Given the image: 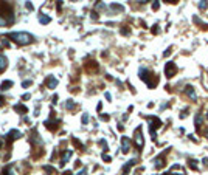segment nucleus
Returning <instances> with one entry per match:
<instances>
[{"mask_svg": "<svg viewBox=\"0 0 208 175\" xmlns=\"http://www.w3.org/2000/svg\"><path fill=\"white\" fill-rule=\"evenodd\" d=\"M138 75H140V79H141L149 88H154V87L158 84V76L155 75V73H152L151 70H148V68H140Z\"/></svg>", "mask_w": 208, "mask_h": 175, "instance_id": "f257e3e1", "label": "nucleus"}, {"mask_svg": "<svg viewBox=\"0 0 208 175\" xmlns=\"http://www.w3.org/2000/svg\"><path fill=\"white\" fill-rule=\"evenodd\" d=\"M8 39H11L17 45H26V43L33 42V36L28 33H10L8 34Z\"/></svg>", "mask_w": 208, "mask_h": 175, "instance_id": "f03ea898", "label": "nucleus"}, {"mask_svg": "<svg viewBox=\"0 0 208 175\" xmlns=\"http://www.w3.org/2000/svg\"><path fill=\"white\" fill-rule=\"evenodd\" d=\"M0 16L6 19L10 23L14 22V14H13V8L6 0H0Z\"/></svg>", "mask_w": 208, "mask_h": 175, "instance_id": "7ed1b4c3", "label": "nucleus"}, {"mask_svg": "<svg viewBox=\"0 0 208 175\" xmlns=\"http://www.w3.org/2000/svg\"><path fill=\"white\" fill-rule=\"evenodd\" d=\"M148 119H149V132H151V136H152V140L155 141V140H157V133H155V130L161 126V121H160L157 116H149Z\"/></svg>", "mask_w": 208, "mask_h": 175, "instance_id": "20e7f679", "label": "nucleus"}, {"mask_svg": "<svg viewBox=\"0 0 208 175\" xmlns=\"http://www.w3.org/2000/svg\"><path fill=\"white\" fill-rule=\"evenodd\" d=\"M134 141H135V147H137L138 150H141V149H143L144 141H143V135H141V129H140V127H138V129H135V133H134Z\"/></svg>", "mask_w": 208, "mask_h": 175, "instance_id": "39448f33", "label": "nucleus"}, {"mask_svg": "<svg viewBox=\"0 0 208 175\" xmlns=\"http://www.w3.org/2000/svg\"><path fill=\"white\" fill-rule=\"evenodd\" d=\"M176 73H177L176 64L174 62H168L166 65H165V75H166V78H174Z\"/></svg>", "mask_w": 208, "mask_h": 175, "instance_id": "423d86ee", "label": "nucleus"}, {"mask_svg": "<svg viewBox=\"0 0 208 175\" xmlns=\"http://www.w3.org/2000/svg\"><path fill=\"white\" fill-rule=\"evenodd\" d=\"M165 156H166V152H163L161 155H158L155 160H154V163H155V168L157 169H161V168H165V164H166V160H165Z\"/></svg>", "mask_w": 208, "mask_h": 175, "instance_id": "0eeeda50", "label": "nucleus"}, {"mask_svg": "<svg viewBox=\"0 0 208 175\" xmlns=\"http://www.w3.org/2000/svg\"><path fill=\"white\" fill-rule=\"evenodd\" d=\"M121 150H123V153H128L131 150V140L128 136L121 138Z\"/></svg>", "mask_w": 208, "mask_h": 175, "instance_id": "6e6552de", "label": "nucleus"}, {"mask_svg": "<svg viewBox=\"0 0 208 175\" xmlns=\"http://www.w3.org/2000/svg\"><path fill=\"white\" fill-rule=\"evenodd\" d=\"M71 155H73V150H65L64 153H62V158H61V161H59V166H61V168H64L65 163L70 160Z\"/></svg>", "mask_w": 208, "mask_h": 175, "instance_id": "1a4fd4ad", "label": "nucleus"}, {"mask_svg": "<svg viewBox=\"0 0 208 175\" xmlns=\"http://www.w3.org/2000/svg\"><path fill=\"white\" fill-rule=\"evenodd\" d=\"M45 84H47V87H48V88H51V90H53V88H55V87L58 85V79H56L55 76H48L47 79H45Z\"/></svg>", "mask_w": 208, "mask_h": 175, "instance_id": "9d476101", "label": "nucleus"}, {"mask_svg": "<svg viewBox=\"0 0 208 175\" xmlns=\"http://www.w3.org/2000/svg\"><path fill=\"white\" fill-rule=\"evenodd\" d=\"M20 136H22V133H20L19 130H11L10 133L6 135V140H8V141H14V140H19Z\"/></svg>", "mask_w": 208, "mask_h": 175, "instance_id": "9b49d317", "label": "nucleus"}, {"mask_svg": "<svg viewBox=\"0 0 208 175\" xmlns=\"http://www.w3.org/2000/svg\"><path fill=\"white\" fill-rule=\"evenodd\" d=\"M8 67V59L3 56V54H0V73H3Z\"/></svg>", "mask_w": 208, "mask_h": 175, "instance_id": "f8f14e48", "label": "nucleus"}, {"mask_svg": "<svg viewBox=\"0 0 208 175\" xmlns=\"http://www.w3.org/2000/svg\"><path fill=\"white\" fill-rule=\"evenodd\" d=\"M14 110L17 113H20V115H25V113H28V108H26L23 104H16L14 105Z\"/></svg>", "mask_w": 208, "mask_h": 175, "instance_id": "ddd939ff", "label": "nucleus"}, {"mask_svg": "<svg viewBox=\"0 0 208 175\" xmlns=\"http://www.w3.org/2000/svg\"><path fill=\"white\" fill-rule=\"evenodd\" d=\"M185 93H186L189 98H191L193 101H196V98H197V96H196V91H194V88H193L191 85H188V87L185 88Z\"/></svg>", "mask_w": 208, "mask_h": 175, "instance_id": "4468645a", "label": "nucleus"}, {"mask_svg": "<svg viewBox=\"0 0 208 175\" xmlns=\"http://www.w3.org/2000/svg\"><path fill=\"white\" fill-rule=\"evenodd\" d=\"M58 124H59V121H56V123H53V121H45V126H47V129H50V130H56V129H58Z\"/></svg>", "mask_w": 208, "mask_h": 175, "instance_id": "2eb2a0df", "label": "nucleus"}, {"mask_svg": "<svg viewBox=\"0 0 208 175\" xmlns=\"http://www.w3.org/2000/svg\"><path fill=\"white\" fill-rule=\"evenodd\" d=\"M10 87H13V81H3L2 82V85H0V90H8V88H10Z\"/></svg>", "mask_w": 208, "mask_h": 175, "instance_id": "dca6fc26", "label": "nucleus"}, {"mask_svg": "<svg viewBox=\"0 0 208 175\" xmlns=\"http://www.w3.org/2000/svg\"><path fill=\"white\" fill-rule=\"evenodd\" d=\"M39 22H41V23H44V25H47V23H50V22H51V19H50L48 16H45V14H41V16H39Z\"/></svg>", "mask_w": 208, "mask_h": 175, "instance_id": "f3484780", "label": "nucleus"}, {"mask_svg": "<svg viewBox=\"0 0 208 175\" xmlns=\"http://www.w3.org/2000/svg\"><path fill=\"white\" fill-rule=\"evenodd\" d=\"M96 70H98L96 62H89L87 64V71H96Z\"/></svg>", "mask_w": 208, "mask_h": 175, "instance_id": "a211bd4d", "label": "nucleus"}, {"mask_svg": "<svg viewBox=\"0 0 208 175\" xmlns=\"http://www.w3.org/2000/svg\"><path fill=\"white\" fill-rule=\"evenodd\" d=\"M202 123H203L202 115H200V113H199V115H196V127H197V129H200V127H202Z\"/></svg>", "mask_w": 208, "mask_h": 175, "instance_id": "6ab92c4d", "label": "nucleus"}, {"mask_svg": "<svg viewBox=\"0 0 208 175\" xmlns=\"http://www.w3.org/2000/svg\"><path fill=\"white\" fill-rule=\"evenodd\" d=\"M110 8H112L113 11H120V13H123V11H124V8H123L121 5H116V3H112V5H110Z\"/></svg>", "mask_w": 208, "mask_h": 175, "instance_id": "aec40b11", "label": "nucleus"}, {"mask_svg": "<svg viewBox=\"0 0 208 175\" xmlns=\"http://www.w3.org/2000/svg\"><path fill=\"white\" fill-rule=\"evenodd\" d=\"M65 108H68V110H71V108H75V102L71 99H68L67 102H65Z\"/></svg>", "mask_w": 208, "mask_h": 175, "instance_id": "412c9836", "label": "nucleus"}, {"mask_svg": "<svg viewBox=\"0 0 208 175\" xmlns=\"http://www.w3.org/2000/svg\"><path fill=\"white\" fill-rule=\"evenodd\" d=\"M199 8H200V10H205V8H208V0H200Z\"/></svg>", "mask_w": 208, "mask_h": 175, "instance_id": "4be33fe9", "label": "nucleus"}, {"mask_svg": "<svg viewBox=\"0 0 208 175\" xmlns=\"http://www.w3.org/2000/svg\"><path fill=\"white\" fill-rule=\"evenodd\" d=\"M6 25H10V22H8L6 19H3V17L0 16V26H6Z\"/></svg>", "mask_w": 208, "mask_h": 175, "instance_id": "5701e85b", "label": "nucleus"}, {"mask_svg": "<svg viewBox=\"0 0 208 175\" xmlns=\"http://www.w3.org/2000/svg\"><path fill=\"white\" fill-rule=\"evenodd\" d=\"M189 166H191V169H196L197 171V161L196 160H189Z\"/></svg>", "mask_w": 208, "mask_h": 175, "instance_id": "b1692460", "label": "nucleus"}, {"mask_svg": "<svg viewBox=\"0 0 208 175\" xmlns=\"http://www.w3.org/2000/svg\"><path fill=\"white\" fill-rule=\"evenodd\" d=\"M73 144H75V146H76V147H79V149H83V147H84V146H83V144H81V143H79V141H78V140H76V138H73Z\"/></svg>", "mask_w": 208, "mask_h": 175, "instance_id": "393cba45", "label": "nucleus"}, {"mask_svg": "<svg viewBox=\"0 0 208 175\" xmlns=\"http://www.w3.org/2000/svg\"><path fill=\"white\" fill-rule=\"evenodd\" d=\"M25 6H26V10H30V11H33V10H34V6H33V3H31V2H26V3H25Z\"/></svg>", "mask_w": 208, "mask_h": 175, "instance_id": "a878e982", "label": "nucleus"}, {"mask_svg": "<svg viewBox=\"0 0 208 175\" xmlns=\"http://www.w3.org/2000/svg\"><path fill=\"white\" fill-rule=\"evenodd\" d=\"M30 85H31V81H23V82H22V87H23V88L30 87Z\"/></svg>", "mask_w": 208, "mask_h": 175, "instance_id": "bb28decb", "label": "nucleus"}, {"mask_svg": "<svg viewBox=\"0 0 208 175\" xmlns=\"http://www.w3.org/2000/svg\"><path fill=\"white\" fill-rule=\"evenodd\" d=\"M44 171H45V172H50V174H51V172H55V169L50 168V166H44Z\"/></svg>", "mask_w": 208, "mask_h": 175, "instance_id": "cd10ccee", "label": "nucleus"}, {"mask_svg": "<svg viewBox=\"0 0 208 175\" xmlns=\"http://www.w3.org/2000/svg\"><path fill=\"white\" fill-rule=\"evenodd\" d=\"M3 175H14V174H13V169H11V168H8L6 171H3Z\"/></svg>", "mask_w": 208, "mask_h": 175, "instance_id": "c85d7f7f", "label": "nucleus"}, {"mask_svg": "<svg viewBox=\"0 0 208 175\" xmlns=\"http://www.w3.org/2000/svg\"><path fill=\"white\" fill-rule=\"evenodd\" d=\"M154 2H155V3L152 5V10H154V11H157V10H158V0H154Z\"/></svg>", "mask_w": 208, "mask_h": 175, "instance_id": "c756f323", "label": "nucleus"}, {"mask_svg": "<svg viewBox=\"0 0 208 175\" xmlns=\"http://www.w3.org/2000/svg\"><path fill=\"white\" fill-rule=\"evenodd\" d=\"M103 160L109 163V161H110V156H109V155H104V153H103Z\"/></svg>", "mask_w": 208, "mask_h": 175, "instance_id": "7c9ffc66", "label": "nucleus"}, {"mask_svg": "<svg viewBox=\"0 0 208 175\" xmlns=\"http://www.w3.org/2000/svg\"><path fill=\"white\" fill-rule=\"evenodd\" d=\"M99 118H101L103 121H109V115H101V116H99Z\"/></svg>", "mask_w": 208, "mask_h": 175, "instance_id": "2f4dec72", "label": "nucleus"}, {"mask_svg": "<svg viewBox=\"0 0 208 175\" xmlns=\"http://www.w3.org/2000/svg\"><path fill=\"white\" fill-rule=\"evenodd\" d=\"M76 175H87V169H81V172H78Z\"/></svg>", "mask_w": 208, "mask_h": 175, "instance_id": "473e14b6", "label": "nucleus"}, {"mask_svg": "<svg viewBox=\"0 0 208 175\" xmlns=\"http://www.w3.org/2000/svg\"><path fill=\"white\" fill-rule=\"evenodd\" d=\"M121 34H124V36L129 34V30H128V28H121Z\"/></svg>", "mask_w": 208, "mask_h": 175, "instance_id": "72a5a7b5", "label": "nucleus"}, {"mask_svg": "<svg viewBox=\"0 0 208 175\" xmlns=\"http://www.w3.org/2000/svg\"><path fill=\"white\" fill-rule=\"evenodd\" d=\"M87 121H89V116L84 115V116H83V124H87Z\"/></svg>", "mask_w": 208, "mask_h": 175, "instance_id": "f704fd0d", "label": "nucleus"}, {"mask_svg": "<svg viewBox=\"0 0 208 175\" xmlns=\"http://www.w3.org/2000/svg\"><path fill=\"white\" fill-rule=\"evenodd\" d=\"M158 31H160V30L157 28V25H154V28H152V33H154V34H157Z\"/></svg>", "mask_w": 208, "mask_h": 175, "instance_id": "c9c22d12", "label": "nucleus"}, {"mask_svg": "<svg viewBox=\"0 0 208 175\" xmlns=\"http://www.w3.org/2000/svg\"><path fill=\"white\" fill-rule=\"evenodd\" d=\"M163 2H166V3H177L179 0H163Z\"/></svg>", "mask_w": 208, "mask_h": 175, "instance_id": "e433bc0d", "label": "nucleus"}, {"mask_svg": "<svg viewBox=\"0 0 208 175\" xmlns=\"http://www.w3.org/2000/svg\"><path fill=\"white\" fill-rule=\"evenodd\" d=\"M3 104H5V98L0 95V105H3Z\"/></svg>", "mask_w": 208, "mask_h": 175, "instance_id": "4c0bfd02", "label": "nucleus"}, {"mask_svg": "<svg viewBox=\"0 0 208 175\" xmlns=\"http://www.w3.org/2000/svg\"><path fill=\"white\" fill-rule=\"evenodd\" d=\"M61 8H62V2L59 0V2H58V11H61Z\"/></svg>", "mask_w": 208, "mask_h": 175, "instance_id": "58836bf2", "label": "nucleus"}, {"mask_svg": "<svg viewBox=\"0 0 208 175\" xmlns=\"http://www.w3.org/2000/svg\"><path fill=\"white\" fill-rule=\"evenodd\" d=\"M106 99H107V101H110V99H112V96H110V93H106Z\"/></svg>", "mask_w": 208, "mask_h": 175, "instance_id": "ea45409f", "label": "nucleus"}, {"mask_svg": "<svg viewBox=\"0 0 208 175\" xmlns=\"http://www.w3.org/2000/svg\"><path fill=\"white\" fill-rule=\"evenodd\" d=\"M22 99H30V95H28V93H25V95L22 96Z\"/></svg>", "mask_w": 208, "mask_h": 175, "instance_id": "a19ab883", "label": "nucleus"}, {"mask_svg": "<svg viewBox=\"0 0 208 175\" xmlns=\"http://www.w3.org/2000/svg\"><path fill=\"white\" fill-rule=\"evenodd\" d=\"M62 175H73V174H71V171H65V172L62 174Z\"/></svg>", "mask_w": 208, "mask_h": 175, "instance_id": "79ce46f5", "label": "nucleus"}, {"mask_svg": "<svg viewBox=\"0 0 208 175\" xmlns=\"http://www.w3.org/2000/svg\"><path fill=\"white\" fill-rule=\"evenodd\" d=\"M2 146H3V141H2V140H0V147H2Z\"/></svg>", "mask_w": 208, "mask_h": 175, "instance_id": "37998d69", "label": "nucleus"}, {"mask_svg": "<svg viewBox=\"0 0 208 175\" xmlns=\"http://www.w3.org/2000/svg\"><path fill=\"white\" fill-rule=\"evenodd\" d=\"M71 2H79V0H71Z\"/></svg>", "mask_w": 208, "mask_h": 175, "instance_id": "c03bdc74", "label": "nucleus"}, {"mask_svg": "<svg viewBox=\"0 0 208 175\" xmlns=\"http://www.w3.org/2000/svg\"><path fill=\"white\" fill-rule=\"evenodd\" d=\"M206 138H208V132H206Z\"/></svg>", "mask_w": 208, "mask_h": 175, "instance_id": "a18cd8bd", "label": "nucleus"}]
</instances>
